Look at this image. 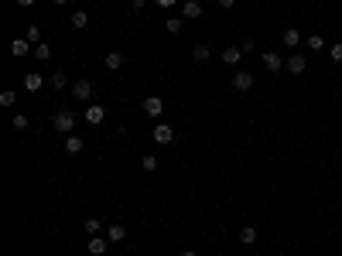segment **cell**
I'll return each instance as SVG.
<instances>
[{
  "label": "cell",
  "mask_w": 342,
  "mask_h": 256,
  "mask_svg": "<svg viewBox=\"0 0 342 256\" xmlns=\"http://www.w3.org/2000/svg\"><path fill=\"white\" fill-rule=\"evenodd\" d=\"M233 89L236 92H250L253 89V75L250 72H236V75H233Z\"/></svg>",
  "instance_id": "obj_7"
},
{
  "label": "cell",
  "mask_w": 342,
  "mask_h": 256,
  "mask_svg": "<svg viewBox=\"0 0 342 256\" xmlns=\"http://www.w3.org/2000/svg\"><path fill=\"white\" fill-rule=\"evenodd\" d=\"M41 86H45V75H41V72H28V75H24V89L28 92H38Z\"/></svg>",
  "instance_id": "obj_10"
},
{
  "label": "cell",
  "mask_w": 342,
  "mask_h": 256,
  "mask_svg": "<svg viewBox=\"0 0 342 256\" xmlns=\"http://www.w3.org/2000/svg\"><path fill=\"white\" fill-rule=\"evenodd\" d=\"M219 7H233V4H236V0H216Z\"/></svg>",
  "instance_id": "obj_33"
},
{
  "label": "cell",
  "mask_w": 342,
  "mask_h": 256,
  "mask_svg": "<svg viewBox=\"0 0 342 256\" xmlns=\"http://www.w3.org/2000/svg\"><path fill=\"white\" fill-rule=\"evenodd\" d=\"M284 68L291 72V75H301V72L308 68V58H305V55H291V58L284 62Z\"/></svg>",
  "instance_id": "obj_8"
},
{
  "label": "cell",
  "mask_w": 342,
  "mask_h": 256,
  "mask_svg": "<svg viewBox=\"0 0 342 256\" xmlns=\"http://www.w3.org/2000/svg\"><path fill=\"white\" fill-rule=\"evenodd\" d=\"M182 24H185V17H182V14H178V17H175V14H171L168 21H164V28H168L171 34H178V31H182Z\"/></svg>",
  "instance_id": "obj_20"
},
{
  "label": "cell",
  "mask_w": 342,
  "mask_h": 256,
  "mask_svg": "<svg viewBox=\"0 0 342 256\" xmlns=\"http://www.w3.org/2000/svg\"><path fill=\"white\" fill-rule=\"evenodd\" d=\"M182 17H185V21L202 17V4H199V0H185V4H182Z\"/></svg>",
  "instance_id": "obj_9"
},
{
  "label": "cell",
  "mask_w": 342,
  "mask_h": 256,
  "mask_svg": "<svg viewBox=\"0 0 342 256\" xmlns=\"http://www.w3.org/2000/svg\"><path fill=\"white\" fill-rule=\"evenodd\" d=\"M34 0H17V7H31Z\"/></svg>",
  "instance_id": "obj_34"
},
{
  "label": "cell",
  "mask_w": 342,
  "mask_h": 256,
  "mask_svg": "<svg viewBox=\"0 0 342 256\" xmlns=\"http://www.w3.org/2000/svg\"><path fill=\"white\" fill-rule=\"evenodd\" d=\"M239 243L253 246V243H257V229H253V225H243V229H239Z\"/></svg>",
  "instance_id": "obj_18"
},
{
  "label": "cell",
  "mask_w": 342,
  "mask_h": 256,
  "mask_svg": "<svg viewBox=\"0 0 342 256\" xmlns=\"http://www.w3.org/2000/svg\"><path fill=\"white\" fill-rule=\"evenodd\" d=\"M28 52H31V41H28V38H14L11 41V55L14 58H24Z\"/></svg>",
  "instance_id": "obj_11"
},
{
  "label": "cell",
  "mask_w": 342,
  "mask_h": 256,
  "mask_svg": "<svg viewBox=\"0 0 342 256\" xmlns=\"http://www.w3.org/2000/svg\"><path fill=\"white\" fill-rule=\"evenodd\" d=\"M144 4H148V0H130V7H134V11H140Z\"/></svg>",
  "instance_id": "obj_32"
},
{
  "label": "cell",
  "mask_w": 342,
  "mask_h": 256,
  "mask_svg": "<svg viewBox=\"0 0 342 256\" xmlns=\"http://www.w3.org/2000/svg\"><path fill=\"white\" fill-rule=\"evenodd\" d=\"M140 110H144V116H151V120H158L161 113H164V99H158V96H148V99L140 103Z\"/></svg>",
  "instance_id": "obj_3"
},
{
  "label": "cell",
  "mask_w": 342,
  "mask_h": 256,
  "mask_svg": "<svg viewBox=\"0 0 342 256\" xmlns=\"http://www.w3.org/2000/svg\"><path fill=\"white\" fill-rule=\"evenodd\" d=\"M263 68H267L271 75H277V72L284 68V58L277 55V52H267V55H263Z\"/></svg>",
  "instance_id": "obj_6"
},
{
  "label": "cell",
  "mask_w": 342,
  "mask_h": 256,
  "mask_svg": "<svg viewBox=\"0 0 342 256\" xmlns=\"http://www.w3.org/2000/svg\"><path fill=\"white\" fill-rule=\"evenodd\" d=\"M100 229H103L100 219H96V215H89V219H86V233H89V236H100Z\"/></svg>",
  "instance_id": "obj_26"
},
{
  "label": "cell",
  "mask_w": 342,
  "mask_h": 256,
  "mask_svg": "<svg viewBox=\"0 0 342 256\" xmlns=\"http://www.w3.org/2000/svg\"><path fill=\"white\" fill-rule=\"evenodd\" d=\"M86 24H89V14H86V11H76V14H72V28H76V31H82Z\"/></svg>",
  "instance_id": "obj_19"
},
{
  "label": "cell",
  "mask_w": 342,
  "mask_h": 256,
  "mask_svg": "<svg viewBox=\"0 0 342 256\" xmlns=\"http://www.w3.org/2000/svg\"><path fill=\"white\" fill-rule=\"evenodd\" d=\"M140 167H144L148 174H151V171H158V154H144V157H140Z\"/></svg>",
  "instance_id": "obj_21"
},
{
  "label": "cell",
  "mask_w": 342,
  "mask_h": 256,
  "mask_svg": "<svg viewBox=\"0 0 342 256\" xmlns=\"http://www.w3.org/2000/svg\"><path fill=\"white\" fill-rule=\"evenodd\" d=\"M243 55H247L243 48H223V62H226V65H239V58Z\"/></svg>",
  "instance_id": "obj_15"
},
{
  "label": "cell",
  "mask_w": 342,
  "mask_h": 256,
  "mask_svg": "<svg viewBox=\"0 0 342 256\" xmlns=\"http://www.w3.org/2000/svg\"><path fill=\"white\" fill-rule=\"evenodd\" d=\"M68 86V72H55L52 75V89H65Z\"/></svg>",
  "instance_id": "obj_24"
},
{
  "label": "cell",
  "mask_w": 342,
  "mask_h": 256,
  "mask_svg": "<svg viewBox=\"0 0 342 256\" xmlns=\"http://www.w3.org/2000/svg\"><path fill=\"white\" fill-rule=\"evenodd\" d=\"M182 256H199V253H192V249H185V253H182Z\"/></svg>",
  "instance_id": "obj_35"
},
{
  "label": "cell",
  "mask_w": 342,
  "mask_h": 256,
  "mask_svg": "<svg viewBox=\"0 0 342 256\" xmlns=\"http://www.w3.org/2000/svg\"><path fill=\"white\" fill-rule=\"evenodd\" d=\"M68 89H72V96H76L79 103H89L92 99V82H89V79H76Z\"/></svg>",
  "instance_id": "obj_2"
},
{
  "label": "cell",
  "mask_w": 342,
  "mask_h": 256,
  "mask_svg": "<svg viewBox=\"0 0 342 256\" xmlns=\"http://www.w3.org/2000/svg\"><path fill=\"white\" fill-rule=\"evenodd\" d=\"M24 38H28V41H31V45H41V28H38V24H31V28H28V34H24Z\"/></svg>",
  "instance_id": "obj_25"
},
{
  "label": "cell",
  "mask_w": 342,
  "mask_h": 256,
  "mask_svg": "<svg viewBox=\"0 0 342 256\" xmlns=\"http://www.w3.org/2000/svg\"><path fill=\"white\" fill-rule=\"evenodd\" d=\"M192 55H195V62H205V58L212 55V52H209V45H195V48H192Z\"/></svg>",
  "instance_id": "obj_27"
},
{
  "label": "cell",
  "mask_w": 342,
  "mask_h": 256,
  "mask_svg": "<svg viewBox=\"0 0 342 256\" xmlns=\"http://www.w3.org/2000/svg\"><path fill=\"white\" fill-rule=\"evenodd\" d=\"M106 239H110V243H124V239H127V229L120 222H113L110 229H106Z\"/></svg>",
  "instance_id": "obj_16"
},
{
  "label": "cell",
  "mask_w": 342,
  "mask_h": 256,
  "mask_svg": "<svg viewBox=\"0 0 342 256\" xmlns=\"http://www.w3.org/2000/svg\"><path fill=\"white\" fill-rule=\"evenodd\" d=\"M124 62H127V58H124V52H110V55L103 58V65L110 68V72H116V68H124Z\"/></svg>",
  "instance_id": "obj_13"
},
{
  "label": "cell",
  "mask_w": 342,
  "mask_h": 256,
  "mask_svg": "<svg viewBox=\"0 0 342 256\" xmlns=\"http://www.w3.org/2000/svg\"><path fill=\"white\" fill-rule=\"evenodd\" d=\"M34 58H38V62H48V58H52V48H48L45 41H41V45H34Z\"/></svg>",
  "instance_id": "obj_23"
},
{
  "label": "cell",
  "mask_w": 342,
  "mask_h": 256,
  "mask_svg": "<svg viewBox=\"0 0 342 256\" xmlns=\"http://www.w3.org/2000/svg\"><path fill=\"white\" fill-rule=\"evenodd\" d=\"M106 246H110V239L92 236V239H89V256H103V253H106Z\"/></svg>",
  "instance_id": "obj_14"
},
{
  "label": "cell",
  "mask_w": 342,
  "mask_h": 256,
  "mask_svg": "<svg viewBox=\"0 0 342 256\" xmlns=\"http://www.w3.org/2000/svg\"><path fill=\"white\" fill-rule=\"evenodd\" d=\"M14 130H28V116H24V113L14 116Z\"/></svg>",
  "instance_id": "obj_30"
},
{
  "label": "cell",
  "mask_w": 342,
  "mask_h": 256,
  "mask_svg": "<svg viewBox=\"0 0 342 256\" xmlns=\"http://www.w3.org/2000/svg\"><path fill=\"white\" fill-rule=\"evenodd\" d=\"M103 120H106V110H103L100 103H89V106H86V123H92V126H100Z\"/></svg>",
  "instance_id": "obj_5"
},
{
  "label": "cell",
  "mask_w": 342,
  "mask_h": 256,
  "mask_svg": "<svg viewBox=\"0 0 342 256\" xmlns=\"http://www.w3.org/2000/svg\"><path fill=\"white\" fill-rule=\"evenodd\" d=\"M308 48H311V52H322V48H325V38H322V34H308V41H305Z\"/></svg>",
  "instance_id": "obj_22"
},
{
  "label": "cell",
  "mask_w": 342,
  "mask_h": 256,
  "mask_svg": "<svg viewBox=\"0 0 342 256\" xmlns=\"http://www.w3.org/2000/svg\"><path fill=\"white\" fill-rule=\"evenodd\" d=\"M52 4H68V0H52Z\"/></svg>",
  "instance_id": "obj_36"
},
{
  "label": "cell",
  "mask_w": 342,
  "mask_h": 256,
  "mask_svg": "<svg viewBox=\"0 0 342 256\" xmlns=\"http://www.w3.org/2000/svg\"><path fill=\"white\" fill-rule=\"evenodd\" d=\"M52 130H58V134H68V130H76V113L58 110L55 116H52Z\"/></svg>",
  "instance_id": "obj_1"
},
{
  "label": "cell",
  "mask_w": 342,
  "mask_h": 256,
  "mask_svg": "<svg viewBox=\"0 0 342 256\" xmlns=\"http://www.w3.org/2000/svg\"><path fill=\"white\" fill-rule=\"evenodd\" d=\"M329 55H332V62H339V65H342V41H339V45H332V48H329Z\"/></svg>",
  "instance_id": "obj_29"
},
{
  "label": "cell",
  "mask_w": 342,
  "mask_h": 256,
  "mask_svg": "<svg viewBox=\"0 0 342 256\" xmlns=\"http://www.w3.org/2000/svg\"><path fill=\"white\" fill-rule=\"evenodd\" d=\"M151 137H154V144H171V140H175V126H168V123H158V126L151 130Z\"/></svg>",
  "instance_id": "obj_4"
},
{
  "label": "cell",
  "mask_w": 342,
  "mask_h": 256,
  "mask_svg": "<svg viewBox=\"0 0 342 256\" xmlns=\"http://www.w3.org/2000/svg\"><path fill=\"white\" fill-rule=\"evenodd\" d=\"M281 41H284V48H298L301 45V31H298V28H284Z\"/></svg>",
  "instance_id": "obj_12"
},
{
  "label": "cell",
  "mask_w": 342,
  "mask_h": 256,
  "mask_svg": "<svg viewBox=\"0 0 342 256\" xmlns=\"http://www.w3.org/2000/svg\"><path fill=\"white\" fill-rule=\"evenodd\" d=\"M14 99H17V96H14V89H4V92H0V106H14Z\"/></svg>",
  "instance_id": "obj_28"
},
{
  "label": "cell",
  "mask_w": 342,
  "mask_h": 256,
  "mask_svg": "<svg viewBox=\"0 0 342 256\" xmlns=\"http://www.w3.org/2000/svg\"><path fill=\"white\" fill-rule=\"evenodd\" d=\"M82 147H86V144H82V137H76V134L65 137V150H68V154H82Z\"/></svg>",
  "instance_id": "obj_17"
},
{
  "label": "cell",
  "mask_w": 342,
  "mask_h": 256,
  "mask_svg": "<svg viewBox=\"0 0 342 256\" xmlns=\"http://www.w3.org/2000/svg\"><path fill=\"white\" fill-rule=\"evenodd\" d=\"M175 4H178V0H158V7H164V11H168V7H175Z\"/></svg>",
  "instance_id": "obj_31"
}]
</instances>
